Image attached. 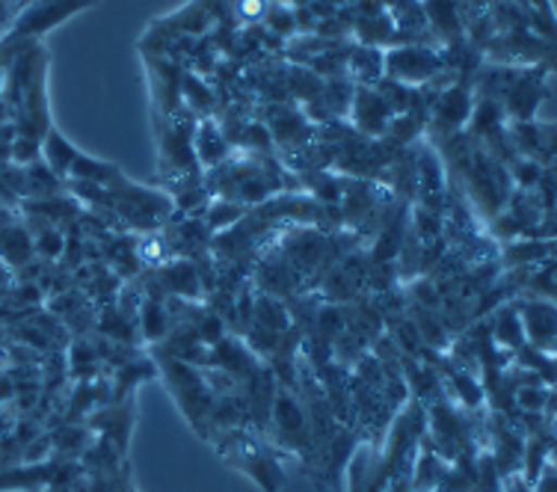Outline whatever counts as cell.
<instances>
[{
    "label": "cell",
    "mask_w": 557,
    "mask_h": 492,
    "mask_svg": "<svg viewBox=\"0 0 557 492\" xmlns=\"http://www.w3.org/2000/svg\"><path fill=\"white\" fill-rule=\"evenodd\" d=\"M531 490H534V492H555V460H548L546 466H543V471H540V478H536Z\"/></svg>",
    "instance_id": "obj_16"
},
{
    "label": "cell",
    "mask_w": 557,
    "mask_h": 492,
    "mask_svg": "<svg viewBox=\"0 0 557 492\" xmlns=\"http://www.w3.org/2000/svg\"><path fill=\"white\" fill-rule=\"evenodd\" d=\"M395 119V110L388 108V101L374 86H359L354 96V125L362 134H371V137H380L386 134L388 122Z\"/></svg>",
    "instance_id": "obj_7"
},
{
    "label": "cell",
    "mask_w": 557,
    "mask_h": 492,
    "mask_svg": "<svg viewBox=\"0 0 557 492\" xmlns=\"http://www.w3.org/2000/svg\"><path fill=\"white\" fill-rule=\"evenodd\" d=\"M486 330H490V339L502 350V354L513 356L516 350L525 347V332H522V321H519V311H516L513 303H504L498 309H493L490 321H486Z\"/></svg>",
    "instance_id": "obj_9"
},
{
    "label": "cell",
    "mask_w": 557,
    "mask_h": 492,
    "mask_svg": "<svg viewBox=\"0 0 557 492\" xmlns=\"http://www.w3.org/2000/svg\"><path fill=\"white\" fill-rule=\"evenodd\" d=\"M383 69L388 77H395L397 84H430L440 75L445 63H442V51H433L428 45L407 42L395 45L386 57H383Z\"/></svg>",
    "instance_id": "obj_4"
},
{
    "label": "cell",
    "mask_w": 557,
    "mask_h": 492,
    "mask_svg": "<svg viewBox=\"0 0 557 492\" xmlns=\"http://www.w3.org/2000/svg\"><path fill=\"white\" fill-rule=\"evenodd\" d=\"M513 306L516 311H519L525 342L531 344L534 350H540V354L555 356V300H543V297H516Z\"/></svg>",
    "instance_id": "obj_6"
},
{
    "label": "cell",
    "mask_w": 557,
    "mask_h": 492,
    "mask_svg": "<svg viewBox=\"0 0 557 492\" xmlns=\"http://www.w3.org/2000/svg\"><path fill=\"white\" fill-rule=\"evenodd\" d=\"M30 3H33V0H15V10L22 12L24 7H30Z\"/></svg>",
    "instance_id": "obj_20"
},
{
    "label": "cell",
    "mask_w": 557,
    "mask_h": 492,
    "mask_svg": "<svg viewBox=\"0 0 557 492\" xmlns=\"http://www.w3.org/2000/svg\"><path fill=\"white\" fill-rule=\"evenodd\" d=\"M347 69L359 86H376L386 77L383 54H380V48H371V45H359L354 54L347 57Z\"/></svg>",
    "instance_id": "obj_13"
},
{
    "label": "cell",
    "mask_w": 557,
    "mask_h": 492,
    "mask_svg": "<svg viewBox=\"0 0 557 492\" xmlns=\"http://www.w3.org/2000/svg\"><path fill=\"white\" fill-rule=\"evenodd\" d=\"M119 167L116 163L108 161H98L92 155H84V151H77L75 163H72V170H69V179L65 182H86V184H98V187H108L113 179H116Z\"/></svg>",
    "instance_id": "obj_14"
},
{
    "label": "cell",
    "mask_w": 557,
    "mask_h": 492,
    "mask_svg": "<svg viewBox=\"0 0 557 492\" xmlns=\"http://www.w3.org/2000/svg\"><path fill=\"white\" fill-rule=\"evenodd\" d=\"M75 158H77L75 143H72L69 137H63V134L51 125L48 134L42 137V161L48 163V170L54 172L60 182H65V179H69V170H72V163H75Z\"/></svg>",
    "instance_id": "obj_12"
},
{
    "label": "cell",
    "mask_w": 557,
    "mask_h": 492,
    "mask_svg": "<svg viewBox=\"0 0 557 492\" xmlns=\"http://www.w3.org/2000/svg\"><path fill=\"white\" fill-rule=\"evenodd\" d=\"M502 492H534V490L522 481V475H513V478H507V481H504Z\"/></svg>",
    "instance_id": "obj_18"
},
{
    "label": "cell",
    "mask_w": 557,
    "mask_h": 492,
    "mask_svg": "<svg viewBox=\"0 0 557 492\" xmlns=\"http://www.w3.org/2000/svg\"><path fill=\"white\" fill-rule=\"evenodd\" d=\"M194 155L196 161L208 167V170H214L223 161H228V139H225L223 128L211 122V119H202V122H196L194 128Z\"/></svg>",
    "instance_id": "obj_10"
},
{
    "label": "cell",
    "mask_w": 557,
    "mask_h": 492,
    "mask_svg": "<svg viewBox=\"0 0 557 492\" xmlns=\"http://www.w3.org/2000/svg\"><path fill=\"white\" fill-rule=\"evenodd\" d=\"M211 445L223 457L225 466L244 471L247 478H252L261 487V492H282V487L288 481L282 463H278V451L270 445L268 439L258 436L256 430H225Z\"/></svg>",
    "instance_id": "obj_1"
},
{
    "label": "cell",
    "mask_w": 557,
    "mask_h": 492,
    "mask_svg": "<svg viewBox=\"0 0 557 492\" xmlns=\"http://www.w3.org/2000/svg\"><path fill=\"white\" fill-rule=\"evenodd\" d=\"M364 492H383V483L368 481V487H364Z\"/></svg>",
    "instance_id": "obj_19"
},
{
    "label": "cell",
    "mask_w": 557,
    "mask_h": 492,
    "mask_svg": "<svg viewBox=\"0 0 557 492\" xmlns=\"http://www.w3.org/2000/svg\"><path fill=\"white\" fill-rule=\"evenodd\" d=\"M154 368H158V374L163 377L170 395L175 397V404L187 418V425L202 439L208 436V418H211V409H214V389L205 380L202 368L163 354L161 347H154Z\"/></svg>",
    "instance_id": "obj_2"
},
{
    "label": "cell",
    "mask_w": 557,
    "mask_h": 492,
    "mask_svg": "<svg viewBox=\"0 0 557 492\" xmlns=\"http://www.w3.org/2000/svg\"><path fill=\"white\" fill-rule=\"evenodd\" d=\"M421 10H424V19H428V30L436 33L442 45L466 39L460 0H421Z\"/></svg>",
    "instance_id": "obj_8"
},
{
    "label": "cell",
    "mask_w": 557,
    "mask_h": 492,
    "mask_svg": "<svg viewBox=\"0 0 557 492\" xmlns=\"http://www.w3.org/2000/svg\"><path fill=\"white\" fill-rule=\"evenodd\" d=\"M172 309L166 306V300H154V297H146V300L137 306V330L139 342H163L166 332L172 330Z\"/></svg>",
    "instance_id": "obj_11"
},
{
    "label": "cell",
    "mask_w": 557,
    "mask_h": 492,
    "mask_svg": "<svg viewBox=\"0 0 557 492\" xmlns=\"http://www.w3.org/2000/svg\"><path fill=\"white\" fill-rule=\"evenodd\" d=\"M101 0H33L30 7H24L10 30L0 36V48H18L24 42H42L45 33L75 19L77 12L92 10Z\"/></svg>",
    "instance_id": "obj_3"
},
{
    "label": "cell",
    "mask_w": 557,
    "mask_h": 492,
    "mask_svg": "<svg viewBox=\"0 0 557 492\" xmlns=\"http://www.w3.org/2000/svg\"><path fill=\"white\" fill-rule=\"evenodd\" d=\"M249 214L247 205H237V202H228V199H216L211 208H208V229H225V225H235L237 220H244Z\"/></svg>",
    "instance_id": "obj_15"
},
{
    "label": "cell",
    "mask_w": 557,
    "mask_h": 492,
    "mask_svg": "<svg viewBox=\"0 0 557 492\" xmlns=\"http://www.w3.org/2000/svg\"><path fill=\"white\" fill-rule=\"evenodd\" d=\"M15 15H18L15 0H0V36L10 30V24L15 22Z\"/></svg>",
    "instance_id": "obj_17"
},
{
    "label": "cell",
    "mask_w": 557,
    "mask_h": 492,
    "mask_svg": "<svg viewBox=\"0 0 557 492\" xmlns=\"http://www.w3.org/2000/svg\"><path fill=\"white\" fill-rule=\"evenodd\" d=\"M134 421H137V395H128L122 397V401H110L104 407H98L96 413H89L84 425L98 439H104L108 445H113L122 457H128Z\"/></svg>",
    "instance_id": "obj_5"
}]
</instances>
